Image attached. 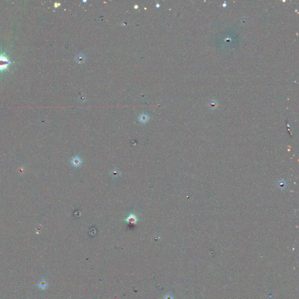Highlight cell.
<instances>
[{"label":"cell","mask_w":299,"mask_h":299,"mask_svg":"<svg viewBox=\"0 0 299 299\" xmlns=\"http://www.w3.org/2000/svg\"><path fill=\"white\" fill-rule=\"evenodd\" d=\"M81 160L80 159L78 158V157H75V158H73V163L74 165L75 166H77V165H79L80 164H81Z\"/></svg>","instance_id":"1"},{"label":"cell","mask_w":299,"mask_h":299,"mask_svg":"<svg viewBox=\"0 0 299 299\" xmlns=\"http://www.w3.org/2000/svg\"><path fill=\"white\" fill-rule=\"evenodd\" d=\"M128 221H130L131 223H135L136 221V217L134 216L133 215H132V216H129L128 217Z\"/></svg>","instance_id":"2"}]
</instances>
